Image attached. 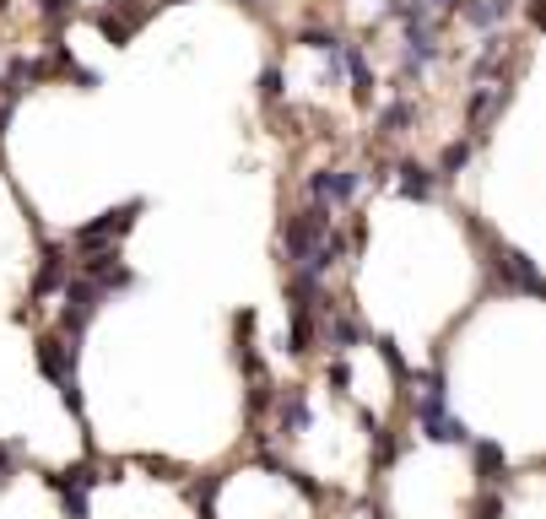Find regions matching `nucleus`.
<instances>
[{
  "instance_id": "nucleus-7",
  "label": "nucleus",
  "mask_w": 546,
  "mask_h": 519,
  "mask_svg": "<svg viewBox=\"0 0 546 519\" xmlns=\"http://www.w3.org/2000/svg\"><path fill=\"white\" fill-rule=\"evenodd\" d=\"M487 271H492V282H498L503 292H525V298H536L541 292V271H536V260L530 255H519V249H492V260H487Z\"/></svg>"
},
{
  "instance_id": "nucleus-31",
  "label": "nucleus",
  "mask_w": 546,
  "mask_h": 519,
  "mask_svg": "<svg viewBox=\"0 0 546 519\" xmlns=\"http://www.w3.org/2000/svg\"><path fill=\"white\" fill-rule=\"evenodd\" d=\"M0 6H6V0H0Z\"/></svg>"
},
{
  "instance_id": "nucleus-28",
  "label": "nucleus",
  "mask_w": 546,
  "mask_h": 519,
  "mask_svg": "<svg viewBox=\"0 0 546 519\" xmlns=\"http://www.w3.org/2000/svg\"><path fill=\"white\" fill-rule=\"evenodd\" d=\"M11 476H17V455H11V449H6V444H0V487H6V482H11Z\"/></svg>"
},
{
  "instance_id": "nucleus-6",
  "label": "nucleus",
  "mask_w": 546,
  "mask_h": 519,
  "mask_svg": "<svg viewBox=\"0 0 546 519\" xmlns=\"http://www.w3.org/2000/svg\"><path fill=\"white\" fill-rule=\"evenodd\" d=\"M146 17H152V6L146 0H109V6L92 11V22H98V33L109 38L114 49H125L130 38H136L146 28Z\"/></svg>"
},
{
  "instance_id": "nucleus-2",
  "label": "nucleus",
  "mask_w": 546,
  "mask_h": 519,
  "mask_svg": "<svg viewBox=\"0 0 546 519\" xmlns=\"http://www.w3.org/2000/svg\"><path fill=\"white\" fill-rule=\"evenodd\" d=\"M76 352L82 346L76 341H65V336H38L33 341V363H38V374H44L49 384L60 390V401L82 417V384H76Z\"/></svg>"
},
{
  "instance_id": "nucleus-3",
  "label": "nucleus",
  "mask_w": 546,
  "mask_h": 519,
  "mask_svg": "<svg viewBox=\"0 0 546 519\" xmlns=\"http://www.w3.org/2000/svg\"><path fill=\"white\" fill-rule=\"evenodd\" d=\"M103 303H109V298H103V292L92 287L87 276H76V271H71V282L60 287V330H55V336L82 341L87 330H92V319L103 314Z\"/></svg>"
},
{
  "instance_id": "nucleus-19",
  "label": "nucleus",
  "mask_w": 546,
  "mask_h": 519,
  "mask_svg": "<svg viewBox=\"0 0 546 519\" xmlns=\"http://www.w3.org/2000/svg\"><path fill=\"white\" fill-rule=\"evenodd\" d=\"M363 428H368V449H374V465L384 471V465H390L395 455H401V444H395V433L384 428V422L374 417V411H363Z\"/></svg>"
},
{
  "instance_id": "nucleus-5",
  "label": "nucleus",
  "mask_w": 546,
  "mask_h": 519,
  "mask_svg": "<svg viewBox=\"0 0 546 519\" xmlns=\"http://www.w3.org/2000/svg\"><path fill=\"white\" fill-rule=\"evenodd\" d=\"M514 103V82H476L471 98H465V125H471V141L482 146L492 136V119Z\"/></svg>"
},
{
  "instance_id": "nucleus-22",
  "label": "nucleus",
  "mask_w": 546,
  "mask_h": 519,
  "mask_svg": "<svg viewBox=\"0 0 546 519\" xmlns=\"http://www.w3.org/2000/svg\"><path fill=\"white\" fill-rule=\"evenodd\" d=\"M374 352L384 357V368H390V374H395V379L406 384V374H411V368H406V357L395 352V341H390V336H374Z\"/></svg>"
},
{
  "instance_id": "nucleus-30",
  "label": "nucleus",
  "mask_w": 546,
  "mask_h": 519,
  "mask_svg": "<svg viewBox=\"0 0 546 519\" xmlns=\"http://www.w3.org/2000/svg\"><path fill=\"white\" fill-rule=\"evenodd\" d=\"M368 519H390V514H384V509H374V514H368Z\"/></svg>"
},
{
  "instance_id": "nucleus-14",
  "label": "nucleus",
  "mask_w": 546,
  "mask_h": 519,
  "mask_svg": "<svg viewBox=\"0 0 546 519\" xmlns=\"http://www.w3.org/2000/svg\"><path fill=\"white\" fill-rule=\"evenodd\" d=\"M233 357H238V368H244L249 379H265L260 352H255V309H238L233 314Z\"/></svg>"
},
{
  "instance_id": "nucleus-13",
  "label": "nucleus",
  "mask_w": 546,
  "mask_h": 519,
  "mask_svg": "<svg viewBox=\"0 0 546 519\" xmlns=\"http://www.w3.org/2000/svg\"><path fill=\"white\" fill-rule=\"evenodd\" d=\"M455 17L465 22V28H482V33H498L503 22L514 17V0H460Z\"/></svg>"
},
{
  "instance_id": "nucleus-4",
  "label": "nucleus",
  "mask_w": 546,
  "mask_h": 519,
  "mask_svg": "<svg viewBox=\"0 0 546 519\" xmlns=\"http://www.w3.org/2000/svg\"><path fill=\"white\" fill-rule=\"evenodd\" d=\"M368 184L363 168H314L309 173V206H325L330 217H336L341 206L357 201V190Z\"/></svg>"
},
{
  "instance_id": "nucleus-23",
  "label": "nucleus",
  "mask_w": 546,
  "mask_h": 519,
  "mask_svg": "<svg viewBox=\"0 0 546 519\" xmlns=\"http://www.w3.org/2000/svg\"><path fill=\"white\" fill-rule=\"evenodd\" d=\"M38 17H44L49 28H60V22L76 17V0H38Z\"/></svg>"
},
{
  "instance_id": "nucleus-16",
  "label": "nucleus",
  "mask_w": 546,
  "mask_h": 519,
  "mask_svg": "<svg viewBox=\"0 0 546 519\" xmlns=\"http://www.w3.org/2000/svg\"><path fill=\"white\" fill-rule=\"evenodd\" d=\"M71 282V260H65L60 244L44 249V265H38V282H33V298H55V292Z\"/></svg>"
},
{
  "instance_id": "nucleus-15",
  "label": "nucleus",
  "mask_w": 546,
  "mask_h": 519,
  "mask_svg": "<svg viewBox=\"0 0 546 519\" xmlns=\"http://www.w3.org/2000/svg\"><path fill=\"white\" fill-rule=\"evenodd\" d=\"M471 455H476V476H482V487H509V455H503V444H492V438H471Z\"/></svg>"
},
{
  "instance_id": "nucleus-1",
  "label": "nucleus",
  "mask_w": 546,
  "mask_h": 519,
  "mask_svg": "<svg viewBox=\"0 0 546 519\" xmlns=\"http://www.w3.org/2000/svg\"><path fill=\"white\" fill-rule=\"evenodd\" d=\"M141 211H146V201H125V206L98 211L92 222L71 228L65 249H76V255H103V249H119V244H125V233L136 228V217H141Z\"/></svg>"
},
{
  "instance_id": "nucleus-18",
  "label": "nucleus",
  "mask_w": 546,
  "mask_h": 519,
  "mask_svg": "<svg viewBox=\"0 0 546 519\" xmlns=\"http://www.w3.org/2000/svg\"><path fill=\"white\" fill-rule=\"evenodd\" d=\"M411 125H417V103H411V98H395L390 109H379L374 136H406Z\"/></svg>"
},
{
  "instance_id": "nucleus-8",
  "label": "nucleus",
  "mask_w": 546,
  "mask_h": 519,
  "mask_svg": "<svg viewBox=\"0 0 546 519\" xmlns=\"http://www.w3.org/2000/svg\"><path fill=\"white\" fill-rule=\"evenodd\" d=\"M71 271H76V276H87V282L98 287L103 298H114V292H130V287L141 282V276L130 271V265L114 255V249H103V255H82V260L71 265Z\"/></svg>"
},
{
  "instance_id": "nucleus-9",
  "label": "nucleus",
  "mask_w": 546,
  "mask_h": 519,
  "mask_svg": "<svg viewBox=\"0 0 546 519\" xmlns=\"http://www.w3.org/2000/svg\"><path fill=\"white\" fill-rule=\"evenodd\" d=\"M271 406H276V428H282V438L309 433V422H314V401H309V390H303V384H287V390H276V395H271Z\"/></svg>"
},
{
  "instance_id": "nucleus-21",
  "label": "nucleus",
  "mask_w": 546,
  "mask_h": 519,
  "mask_svg": "<svg viewBox=\"0 0 546 519\" xmlns=\"http://www.w3.org/2000/svg\"><path fill=\"white\" fill-rule=\"evenodd\" d=\"M471 519H503V492L498 487H482L471 498Z\"/></svg>"
},
{
  "instance_id": "nucleus-26",
  "label": "nucleus",
  "mask_w": 546,
  "mask_h": 519,
  "mask_svg": "<svg viewBox=\"0 0 546 519\" xmlns=\"http://www.w3.org/2000/svg\"><path fill=\"white\" fill-rule=\"evenodd\" d=\"M411 6H417V11H428L433 22H449V17H455V6H460V0H411Z\"/></svg>"
},
{
  "instance_id": "nucleus-29",
  "label": "nucleus",
  "mask_w": 546,
  "mask_h": 519,
  "mask_svg": "<svg viewBox=\"0 0 546 519\" xmlns=\"http://www.w3.org/2000/svg\"><path fill=\"white\" fill-rule=\"evenodd\" d=\"M238 6H244V11H260V6H265V0H238Z\"/></svg>"
},
{
  "instance_id": "nucleus-24",
  "label": "nucleus",
  "mask_w": 546,
  "mask_h": 519,
  "mask_svg": "<svg viewBox=\"0 0 546 519\" xmlns=\"http://www.w3.org/2000/svg\"><path fill=\"white\" fill-rule=\"evenodd\" d=\"M325 379H330V390H336V395H352V363H346V357H330Z\"/></svg>"
},
{
  "instance_id": "nucleus-12",
  "label": "nucleus",
  "mask_w": 546,
  "mask_h": 519,
  "mask_svg": "<svg viewBox=\"0 0 546 519\" xmlns=\"http://www.w3.org/2000/svg\"><path fill=\"white\" fill-rule=\"evenodd\" d=\"M438 173L428 168V163H417V157H401L395 163V190L406 195V201H438Z\"/></svg>"
},
{
  "instance_id": "nucleus-11",
  "label": "nucleus",
  "mask_w": 546,
  "mask_h": 519,
  "mask_svg": "<svg viewBox=\"0 0 546 519\" xmlns=\"http://www.w3.org/2000/svg\"><path fill=\"white\" fill-rule=\"evenodd\" d=\"M417 433L428 438V444H449V449H471V428H465V417L455 411H428V417H417Z\"/></svg>"
},
{
  "instance_id": "nucleus-25",
  "label": "nucleus",
  "mask_w": 546,
  "mask_h": 519,
  "mask_svg": "<svg viewBox=\"0 0 546 519\" xmlns=\"http://www.w3.org/2000/svg\"><path fill=\"white\" fill-rule=\"evenodd\" d=\"M260 98L265 103H282V65H265V71H260Z\"/></svg>"
},
{
  "instance_id": "nucleus-20",
  "label": "nucleus",
  "mask_w": 546,
  "mask_h": 519,
  "mask_svg": "<svg viewBox=\"0 0 546 519\" xmlns=\"http://www.w3.org/2000/svg\"><path fill=\"white\" fill-rule=\"evenodd\" d=\"M471 152H476V141H471V136L449 141V146H444V157H438V168H433V173H438V179H455V173H460L465 163H471Z\"/></svg>"
},
{
  "instance_id": "nucleus-17",
  "label": "nucleus",
  "mask_w": 546,
  "mask_h": 519,
  "mask_svg": "<svg viewBox=\"0 0 546 519\" xmlns=\"http://www.w3.org/2000/svg\"><path fill=\"white\" fill-rule=\"evenodd\" d=\"M341 71L352 76V92H357V103H363V109H374V71H368V49H363V44H346V55H341Z\"/></svg>"
},
{
  "instance_id": "nucleus-10",
  "label": "nucleus",
  "mask_w": 546,
  "mask_h": 519,
  "mask_svg": "<svg viewBox=\"0 0 546 519\" xmlns=\"http://www.w3.org/2000/svg\"><path fill=\"white\" fill-rule=\"evenodd\" d=\"M406 384H411V417H428V411H444L449 406L444 368H411Z\"/></svg>"
},
{
  "instance_id": "nucleus-27",
  "label": "nucleus",
  "mask_w": 546,
  "mask_h": 519,
  "mask_svg": "<svg viewBox=\"0 0 546 519\" xmlns=\"http://www.w3.org/2000/svg\"><path fill=\"white\" fill-rule=\"evenodd\" d=\"M60 503H65V514H71V519H87V492H71V487H65Z\"/></svg>"
}]
</instances>
